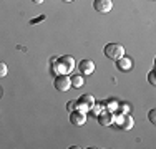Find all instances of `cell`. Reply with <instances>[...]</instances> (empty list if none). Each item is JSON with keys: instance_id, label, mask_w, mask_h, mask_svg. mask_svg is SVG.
<instances>
[{"instance_id": "15", "label": "cell", "mask_w": 156, "mask_h": 149, "mask_svg": "<svg viewBox=\"0 0 156 149\" xmlns=\"http://www.w3.org/2000/svg\"><path fill=\"white\" fill-rule=\"evenodd\" d=\"M75 106H76V101H68V103H66V109H68V111H73V109H75Z\"/></svg>"}, {"instance_id": "18", "label": "cell", "mask_w": 156, "mask_h": 149, "mask_svg": "<svg viewBox=\"0 0 156 149\" xmlns=\"http://www.w3.org/2000/svg\"><path fill=\"white\" fill-rule=\"evenodd\" d=\"M121 111H123V114H128V111H129V104H121Z\"/></svg>"}, {"instance_id": "22", "label": "cell", "mask_w": 156, "mask_h": 149, "mask_svg": "<svg viewBox=\"0 0 156 149\" xmlns=\"http://www.w3.org/2000/svg\"><path fill=\"white\" fill-rule=\"evenodd\" d=\"M0 95H2V88H0Z\"/></svg>"}, {"instance_id": "16", "label": "cell", "mask_w": 156, "mask_h": 149, "mask_svg": "<svg viewBox=\"0 0 156 149\" xmlns=\"http://www.w3.org/2000/svg\"><path fill=\"white\" fill-rule=\"evenodd\" d=\"M148 116H150V121H151V123H156V111H154V109H151Z\"/></svg>"}, {"instance_id": "1", "label": "cell", "mask_w": 156, "mask_h": 149, "mask_svg": "<svg viewBox=\"0 0 156 149\" xmlns=\"http://www.w3.org/2000/svg\"><path fill=\"white\" fill-rule=\"evenodd\" d=\"M51 63H53V70L57 74H68L76 66L75 60L70 55H65V57H60V58H53Z\"/></svg>"}, {"instance_id": "10", "label": "cell", "mask_w": 156, "mask_h": 149, "mask_svg": "<svg viewBox=\"0 0 156 149\" xmlns=\"http://www.w3.org/2000/svg\"><path fill=\"white\" fill-rule=\"evenodd\" d=\"M70 81H72V86L73 88H81L85 85V78L81 76V74H75V76L70 78Z\"/></svg>"}, {"instance_id": "13", "label": "cell", "mask_w": 156, "mask_h": 149, "mask_svg": "<svg viewBox=\"0 0 156 149\" xmlns=\"http://www.w3.org/2000/svg\"><path fill=\"white\" fill-rule=\"evenodd\" d=\"M75 109H78V111H83V113H87V111L90 109V106H88V104H85V103H81V101H76Z\"/></svg>"}, {"instance_id": "7", "label": "cell", "mask_w": 156, "mask_h": 149, "mask_svg": "<svg viewBox=\"0 0 156 149\" xmlns=\"http://www.w3.org/2000/svg\"><path fill=\"white\" fill-rule=\"evenodd\" d=\"M113 119H115V114H113V111L103 109L101 113L98 114V123H100L101 126H110L111 123H113Z\"/></svg>"}, {"instance_id": "3", "label": "cell", "mask_w": 156, "mask_h": 149, "mask_svg": "<svg viewBox=\"0 0 156 149\" xmlns=\"http://www.w3.org/2000/svg\"><path fill=\"white\" fill-rule=\"evenodd\" d=\"M53 85H55V89H58V91H62V93H66L72 88V81H70V78L66 76V74H57Z\"/></svg>"}, {"instance_id": "5", "label": "cell", "mask_w": 156, "mask_h": 149, "mask_svg": "<svg viewBox=\"0 0 156 149\" xmlns=\"http://www.w3.org/2000/svg\"><path fill=\"white\" fill-rule=\"evenodd\" d=\"M70 123H72L73 126H83L85 123H87V113L78 111V109L70 111Z\"/></svg>"}, {"instance_id": "6", "label": "cell", "mask_w": 156, "mask_h": 149, "mask_svg": "<svg viewBox=\"0 0 156 149\" xmlns=\"http://www.w3.org/2000/svg\"><path fill=\"white\" fill-rule=\"evenodd\" d=\"M93 9L98 13H108L110 10L113 9V2H111V0H95Z\"/></svg>"}, {"instance_id": "8", "label": "cell", "mask_w": 156, "mask_h": 149, "mask_svg": "<svg viewBox=\"0 0 156 149\" xmlns=\"http://www.w3.org/2000/svg\"><path fill=\"white\" fill-rule=\"evenodd\" d=\"M116 68H118V70H121V71H128V70H131V68H133V60L123 55L121 58H118V60H116Z\"/></svg>"}, {"instance_id": "21", "label": "cell", "mask_w": 156, "mask_h": 149, "mask_svg": "<svg viewBox=\"0 0 156 149\" xmlns=\"http://www.w3.org/2000/svg\"><path fill=\"white\" fill-rule=\"evenodd\" d=\"M63 2H73V0H63Z\"/></svg>"}, {"instance_id": "9", "label": "cell", "mask_w": 156, "mask_h": 149, "mask_svg": "<svg viewBox=\"0 0 156 149\" xmlns=\"http://www.w3.org/2000/svg\"><path fill=\"white\" fill-rule=\"evenodd\" d=\"M78 68H80V73L91 74V73L95 71V63L91 61V60H81L80 65H78Z\"/></svg>"}, {"instance_id": "4", "label": "cell", "mask_w": 156, "mask_h": 149, "mask_svg": "<svg viewBox=\"0 0 156 149\" xmlns=\"http://www.w3.org/2000/svg\"><path fill=\"white\" fill-rule=\"evenodd\" d=\"M113 121L116 123L121 129H125V131H128V129H131L133 126H135V119L129 116V114H120V116H115Z\"/></svg>"}, {"instance_id": "2", "label": "cell", "mask_w": 156, "mask_h": 149, "mask_svg": "<svg viewBox=\"0 0 156 149\" xmlns=\"http://www.w3.org/2000/svg\"><path fill=\"white\" fill-rule=\"evenodd\" d=\"M103 51H105L106 58L115 60V61L125 55V48H123V45H120V43H108Z\"/></svg>"}, {"instance_id": "19", "label": "cell", "mask_w": 156, "mask_h": 149, "mask_svg": "<svg viewBox=\"0 0 156 149\" xmlns=\"http://www.w3.org/2000/svg\"><path fill=\"white\" fill-rule=\"evenodd\" d=\"M116 108H118V104L115 103V101H111V103H110V108H108V111H115Z\"/></svg>"}, {"instance_id": "20", "label": "cell", "mask_w": 156, "mask_h": 149, "mask_svg": "<svg viewBox=\"0 0 156 149\" xmlns=\"http://www.w3.org/2000/svg\"><path fill=\"white\" fill-rule=\"evenodd\" d=\"M32 2H33V3H37V5H40V3H43L45 0H32Z\"/></svg>"}, {"instance_id": "14", "label": "cell", "mask_w": 156, "mask_h": 149, "mask_svg": "<svg viewBox=\"0 0 156 149\" xmlns=\"http://www.w3.org/2000/svg\"><path fill=\"white\" fill-rule=\"evenodd\" d=\"M7 73H9V68H7V65L3 61H0V78L7 76Z\"/></svg>"}, {"instance_id": "17", "label": "cell", "mask_w": 156, "mask_h": 149, "mask_svg": "<svg viewBox=\"0 0 156 149\" xmlns=\"http://www.w3.org/2000/svg\"><path fill=\"white\" fill-rule=\"evenodd\" d=\"M148 80H150L151 85H156V80H154V71H150V74H148Z\"/></svg>"}, {"instance_id": "11", "label": "cell", "mask_w": 156, "mask_h": 149, "mask_svg": "<svg viewBox=\"0 0 156 149\" xmlns=\"http://www.w3.org/2000/svg\"><path fill=\"white\" fill-rule=\"evenodd\" d=\"M78 101L88 104V106H93V104H95V98L91 95H83V96H80V99H78Z\"/></svg>"}, {"instance_id": "12", "label": "cell", "mask_w": 156, "mask_h": 149, "mask_svg": "<svg viewBox=\"0 0 156 149\" xmlns=\"http://www.w3.org/2000/svg\"><path fill=\"white\" fill-rule=\"evenodd\" d=\"M90 109H91V113H93V114H96V116H98V114L103 111V104H101V103H95L93 106H90Z\"/></svg>"}]
</instances>
